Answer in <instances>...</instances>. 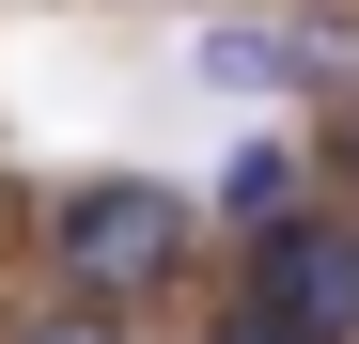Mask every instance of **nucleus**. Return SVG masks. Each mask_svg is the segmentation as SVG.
<instances>
[{
  "label": "nucleus",
  "instance_id": "nucleus-1",
  "mask_svg": "<svg viewBox=\"0 0 359 344\" xmlns=\"http://www.w3.org/2000/svg\"><path fill=\"white\" fill-rule=\"evenodd\" d=\"M172 266H188V188L94 172V188L63 204V282H79V298H156Z\"/></svg>",
  "mask_w": 359,
  "mask_h": 344
},
{
  "label": "nucleus",
  "instance_id": "nucleus-2",
  "mask_svg": "<svg viewBox=\"0 0 359 344\" xmlns=\"http://www.w3.org/2000/svg\"><path fill=\"white\" fill-rule=\"evenodd\" d=\"M250 329L266 344H359V235L344 219H281L250 251Z\"/></svg>",
  "mask_w": 359,
  "mask_h": 344
},
{
  "label": "nucleus",
  "instance_id": "nucleus-3",
  "mask_svg": "<svg viewBox=\"0 0 359 344\" xmlns=\"http://www.w3.org/2000/svg\"><path fill=\"white\" fill-rule=\"evenodd\" d=\"M219 204L250 219V235H281V219H297V157H281V141H250V157L219 172Z\"/></svg>",
  "mask_w": 359,
  "mask_h": 344
},
{
  "label": "nucleus",
  "instance_id": "nucleus-4",
  "mask_svg": "<svg viewBox=\"0 0 359 344\" xmlns=\"http://www.w3.org/2000/svg\"><path fill=\"white\" fill-rule=\"evenodd\" d=\"M203 79H219V94H266V79H297V47H281V32H219Z\"/></svg>",
  "mask_w": 359,
  "mask_h": 344
},
{
  "label": "nucleus",
  "instance_id": "nucleus-5",
  "mask_svg": "<svg viewBox=\"0 0 359 344\" xmlns=\"http://www.w3.org/2000/svg\"><path fill=\"white\" fill-rule=\"evenodd\" d=\"M16 344H109V313H32Z\"/></svg>",
  "mask_w": 359,
  "mask_h": 344
},
{
  "label": "nucleus",
  "instance_id": "nucleus-6",
  "mask_svg": "<svg viewBox=\"0 0 359 344\" xmlns=\"http://www.w3.org/2000/svg\"><path fill=\"white\" fill-rule=\"evenodd\" d=\"M219 344H266V329H250V313H234V329H219Z\"/></svg>",
  "mask_w": 359,
  "mask_h": 344
},
{
  "label": "nucleus",
  "instance_id": "nucleus-7",
  "mask_svg": "<svg viewBox=\"0 0 359 344\" xmlns=\"http://www.w3.org/2000/svg\"><path fill=\"white\" fill-rule=\"evenodd\" d=\"M344 172H359V110H344Z\"/></svg>",
  "mask_w": 359,
  "mask_h": 344
}]
</instances>
